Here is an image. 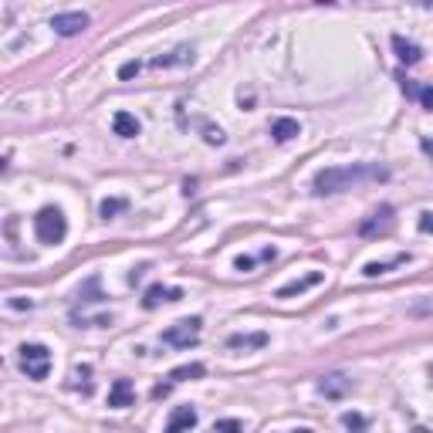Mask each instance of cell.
Instances as JSON below:
<instances>
[{
    "instance_id": "cell-16",
    "label": "cell",
    "mask_w": 433,
    "mask_h": 433,
    "mask_svg": "<svg viewBox=\"0 0 433 433\" xmlns=\"http://www.w3.org/2000/svg\"><path fill=\"white\" fill-rule=\"evenodd\" d=\"M393 51H396V58H400L403 64H417L420 58H423V51H420L413 41H406L403 34H393Z\"/></svg>"
},
{
    "instance_id": "cell-5",
    "label": "cell",
    "mask_w": 433,
    "mask_h": 433,
    "mask_svg": "<svg viewBox=\"0 0 433 433\" xmlns=\"http://www.w3.org/2000/svg\"><path fill=\"white\" fill-rule=\"evenodd\" d=\"M88 24H92V17L81 14V11H64V14L51 17V28H54V34H62V37H75V34H81Z\"/></svg>"
},
{
    "instance_id": "cell-27",
    "label": "cell",
    "mask_w": 433,
    "mask_h": 433,
    "mask_svg": "<svg viewBox=\"0 0 433 433\" xmlns=\"http://www.w3.org/2000/svg\"><path fill=\"white\" fill-rule=\"evenodd\" d=\"M233 267H237V271H244V275H248V271H254V267H258V258H250V254H241V258H237V261H233Z\"/></svg>"
},
{
    "instance_id": "cell-6",
    "label": "cell",
    "mask_w": 433,
    "mask_h": 433,
    "mask_svg": "<svg viewBox=\"0 0 433 433\" xmlns=\"http://www.w3.org/2000/svg\"><path fill=\"white\" fill-rule=\"evenodd\" d=\"M393 224H396V216H393V207H379L372 216H366L362 224H359V233L362 237H386L393 231Z\"/></svg>"
},
{
    "instance_id": "cell-12",
    "label": "cell",
    "mask_w": 433,
    "mask_h": 433,
    "mask_svg": "<svg viewBox=\"0 0 433 433\" xmlns=\"http://www.w3.org/2000/svg\"><path fill=\"white\" fill-rule=\"evenodd\" d=\"M267 342H271L267 332H241V335L227 339V349H264Z\"/></svg>"
},
{
    "instance_id": "cell-7",
    "label": "cell",
    "mask_w": 433,
    "mask_h": 433,
    "mask_svg": "<svg viewBox=\"0 0 433 433\" xmlns=\"http://www.w3.org/2000/svg\"><path fill=\"white\" fill-rule=\"evenodd\" d=\"M322 281H325L322 271H308L305 278H294V281H288V284H281L278 291H275V298H294V294H305V291H311V288H318Z\"/></svg>"
},
{
    "instance_id": "cell-28",
    "label": "cell",
    "mask_w": 433,
    "mask_h": 433,
    "mask_svg": "<svg viewBox=\"0 0 433 433\" xmlns=\"http://www.w3.org/2000/svg\"><path fill=\"white\" fill-rule=\"evenodd\" d=\"M7 305H11V308H17V311H24V308H34V301H31V298H11Z\"/></svg>"
},
{
    "instance_id": "cell-8",
    "label": "cell",
    "mask_w": 433,
    "mask_h": 433,
    "mask_svg": "<svg viewBox=\"0 0 433 433\" xmlns=\"http://www.w3.org/2000/svg\"><path fill=\"white\" fill-rule=\"evenodd\" d=\"M136 403V386L129 383V379H115L112 389H108V406L112 410H125V406H132Z\"/></svg>"
},
{
    "instance_id": "cell-22",
    "label": "cell",
    "mask_w": 433,
    "mask_h": 433,
    "mask_svg": "<svg viewBox=\"0 0 433 433\" xmlns=\"http://www.w3.org/2000/svg\"><path fill=\"white\" fill-rule=\"evenodd\" d=\"M78 298H81V301H102V291H98V278H88V281H85V288L78 291Z\"/></svg>"
},
{
    "instance_id": "cell-20",
    "label": "cell",
    "mask_w": 433,
    "mask_h": 433,
    "mask_svg": "<svg viewBox=\"0 0 433 433\" xmlns=\"http://www.w3.org/2000/svg\"><path fill=\"white\" fill-rule=\"evenodd\" d=\"M203 372H207V369H203L200 362H190V366H180V369H173L170 379H173V383H183V379H200Z\"/></svg>"
},
{
    "instance_id": "cell-30",
    "label": "cell",
    "mask_w": 433,
    "mask_h": 433,
    "mask_svg": "<svg viewBox=\"0 0 433 433\" xmlns=\"http://www.w3.org/2000/svg\"><path fill=\"white\" fill-rule=\"evenodd\" d=\"M146 271H149V264H139V267H132V275H129V284H136V281H139Z\"/></svg>"
},
{
    "instance_id": "cell-17",
    "label": "cell",
    "mask_w": 433,
    "mask_h": 433,
    "mask_svg": "<svg viewBox=\"0 0 433 433\" xmlns=\"http://www.w3.org/2000/svg\"><path fill=\"white\" fill-rule=\"evenodd\" d=\"M190 62H193V47H176L170 54L153 58V68H173V64H190Z\"/></svg>"
},
{
    "instance_id": "cell-19",
    "label": "cell",
    "mask_w": 433,
    "mask_h": 433,
    "mask_svg": "<svg viewBox=\"0 0 433 433\" xmlns=\"http://www.w3.org/2000/svg\"><path fill=\"white\" fill-rule=\"evenodd\" d=\"M71 379H75V383H71V389H81L85 396L92 393V366H88V362H85V366H75Z\"/></svg>"
},
{
    "instance_id": "cell-3",
    "label": "cell",
    "mask_w": 433,
    "mask_h": 433,
    "mask_svg": "<svg viewBox=\"0 0 433 433\" xmlns=\"http://www.w3.org/2000/svg\"><path fill=\"white\" fill-rule=\"evenodd\" d=\"M17 352H21V372L28 379H47V372H51V349L47 345H41V342H24Z\"/></svg>"
},
{
    "instance_id": "cell-29",
    "label": "cell",
    "mask_w": 433,
    "mask_h": 433,
    "mask_svg": "<svg viewBox=\"0 0 433 433\" xmlns=\"http://www.w3.org/2000/svg\"><path fill=\"white\" fill-rule=\"evenodd\" d=\"M420 231H423V233H433V214H423V216H420Z\"/></svg>"
},
{
    "instance_id": "cell-1",
    "label": "cell",
    "mask_w": 433,
    "mask_h": 433,
    "mask_svg": "<svg viewBox=\"0 0 433 433\" xmlns=\"http://www.w3.org/2000/svg\"><path fill=\"white\" fill-rule=\"evenodd\" d=\"M366 180H389V170L383 166H369V163H352V166H328L318 170L311 180V190L325 197V193H342V190H352V186L366 183Z\"/></svg>"
},
{
    "instance_id": "cell-33",
    "label": "cell",
    "mask_w": 433,
    "mask_h": 433,
    "mask_svg": "<svg viewBox=\"0 0 433 433\" xmlns=\"http://www.w3.org/2000/svg\"><path fill=\"white\" fill-rule=\"evenodd\" d=\"M294 433H315V430H308V427H305V430H294Z\"/></svg>"
},
{
    "instance_id": "cell-4",
    "label": "cell",
    "mask_w": 433,
    "mask_h": 433,
    "mask_svg": "<svg viewBox=\"0 0 433 433\" xmlns=\"http://www.w3.org/2000/svg\"><path fill=\"white\" fill-rule=\"evenodd\" d=\"M200 332H203V322L193 315V318H180V322H173L159 339H163V345H173V349H190V345H197V342H200Z\"/></svg>"
},
{
    "instance_id": "cell-9",
    "label": "cell",
    "mask_w": 433,
    "mask_h": 433,
    "mask_svg": "<svg viewBox=\"0 0 433 433\" xmlns=\"http://www.w3.org/2000/svg\"><path fill=\"white\" fill-rule=\"evenodd\" d=\"M197 410L193 406H176L170 413V423H166V433H190L197 427Z\"/></svg>"
},
{
    "instance_id": "cell-2",
    "label": "cell",
    "mask_w": 433,
    "mask_h": 433,
    "mask_svg": "<svg viewBox=\"0 0 433 433\" xmlns=\"http://www.w3.org/2000/svg\"><path fill=\"white\" fill-rule=\"evenodd\" d=\"M34 233H37V241L47 244V248L62 244L64 233H68V220H64L62 207H41L37 216H34Z\"/></svg>"
},
{
    "instance_id": "cell-24",
    "label": "cell",
    "mask_w": 433,
    "mask_h": 433,
    "mask_svg": "<svg viewBox=\"0 0 433 433\" xmlns=\"http://www.w3.org/2000/svg\"><path fill=\"white\" fill-rule=\"evenodd\" d=\"M417 102L427 108V112H433V85H420V88H417Z\"/></svg>"
},
{
    "instance_id": "cell-25",
    "label": "cell",
    "mask_w": 433,
    "mask_h": 433,
    "mask_svg": "<svg viewBox=\"0 0 433 433\" xmlns=\"http://www.w3.org/2000/svg\"><path fill=\"white\" fill-rule=\"evenodd\" d=\"M203 139L210 142V146H224V142H227V136H224V129H214V125H207V129H203Z\"/></svg>"
},
{
    "instance_id": "cell-32",
    "label": "cell",
    "mask_w": 433,
    "mask_h": 433,
    "mask_svg": "<svg viewBox=\"0 0 433 433\" xmlns=\"http://www.w3.org/2000/svg\"><path fill=\"white\" fill-rule=\"evenodd\" d=\"M420 149H423V153L433 159V139H420Z\"/></svg>"
},
{
    "instance_id": "cell-13",
    "label": "cell",
    "mask_w": 433,
    "mask_h": 433,
    "mask_svg": "<svg viewBox=\"0 0 433 433\" xmlns=\"http://www.w3.org/2000/svg\"><path fill=\"white\" fill-rule=\"evenodd\" d=\"M318 389H322V396H328V400H342L349 389H352V379H345V376H325L322 383H318Z\"/></svg>"
},
{
    "instance_id": "cell-15",
    "label": "cell",
    "mask_w": 433,
    "mask_h": 433,
    "mask_svg": "<svg viewBox=\"0 0 433 433\" xmlns=\"http://www.w3.org/2000/svg\"><path fill=\"white\" fill-rule=\"evenodd\" d=\"M294 136H301V125H298V119H275L271 122V139L275 142H291Z\"/></svg>"
},
{
    "instance_id": "cell-23",
    "label": "cell",
    "mask_w": 433,
    "mask_h": 433,
    "mask_svg": "<svg viewBox=\"0 0 433 433\" xmlns=\"http://www.w3.org/2000/svg\"><path fill=\"white\" fill-rule=\"evenodd\" d=\"M214 433H244V423H241V420H233V417L216 420V423H214Z\"/></svg>"
},
{
    "instance_id": "cell-18",
    "label": "cell",
    "mask_w": 433,
    "mask_h": 433,
    "mask_svg": "<svg viewBox=\"0 0 433 433\" xmlns=\"http://www.w3.org/2000/svg\"><path fill=\"white\" fill-rule=\"evenodd\" d=\"M129 207V200L125 197H105V200L98 203V214H102V220H112V216H119Z\"/></svg>"
},
{
    "instance_id": "cell-11",
    "label": "cell",
    "mask_w": 433,
    "mask_h": 433,
    "mask_svg": "<svg viewBox=\"0 0 433 433\" xmlns=\"http://www.w3.org/2000/svg\"><path fill=\"white\" fill-rule=\"evenodd\" d=\"M112 132L122 136V139H132V136H139V119L132 112H115L112 115Z\"/></svg>"
},
{
    "instance_id": "cell-26",
    "label": "cell",
    "mask_w": 433,
    "mask_h": 433,
    "mask_svg": "<svg viewBox=\"0 0 433 433\" xmlns=\"http://www.w3.org/2000/svg\"><path fill=\"white\" fill-rule=\"evenodd\" d=\"M142 71V62H125L122 68H119V78H122V81H129V78H136Z\"/></svg>"
},
{
    "instance_id": "cell-14",
    "label": "cell",
    "mask_w": 433,
    "mask_h": 433,
    "mask_svg": "<svg viewBox=\"0 0 433 433\" xmlns=\"http://www.w3.org/2000/svg\"><path fill=\"white\" fill-rule=\"evenodd\" d=\"M403 264H410V254H396V258H389V261H369L362 267V275H366V278H383V275H389L393 267H403Z\"/></svg>"
},
{
    "instance_id": "cell-21",
    "label": "cell",
    "mask_w": 433,
    "mask_h": 433,
    "mask_svg": "<svg viewBox=\"0 0 433 433\" xmlns=\"http://www.w3.org/2000/svg\"><path fill=\"white\" fill-rule=\"evenodd\" d=\"M342 423H345V430L349 433H366V417L356 413V410H349V413L342 417Z\"/></svg>"
},
{
    "instance_id": "cell-10",
    "label": "cell",
    "mask_w": 433,
    "mask_h": 433,
    "mask_svg": "<svg viewBox=\"0 0 433 433\" xmlns=\"http://www.w3.org/2000/svg\"><path fill=\"white\" fill-rule=\"evenodd\" d=\"M180 298H183V291H180V288H163V284H153V288H146L142 308L153 311V308H159L163 301H180Z\"/></svg>"
},
{
    "instance_id": "cell-31",
    "label": "cell",
    "mask_w": 433,
    "mask_h": 433,
    "mask_svg": "<svg viewBox=\"0 0 433 433\" xmlns=\"http://www.w3.org/2000/svg\"><path fill=\"white\" fill-rule=\"evenodd\" d=\"M275 258H278V250H275V248H264L261 250V261H275Z\"/></svg>"
}]
</instances>
